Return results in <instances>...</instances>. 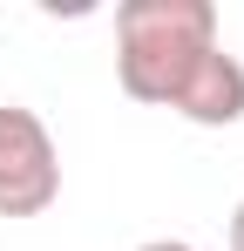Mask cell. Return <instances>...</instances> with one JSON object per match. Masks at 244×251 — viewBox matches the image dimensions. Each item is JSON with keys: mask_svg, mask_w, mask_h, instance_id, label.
<instances>
[{"mask_svg": "<svg viewBox=\"0 0 244 251\" xmlns=\"http://www.w3.org/2000/svg\"><path fill=\"white\" fill-rule=\"evenodd\" d=\"M210 48H217L210 0H122L116 7V82L129 102L170 109Z\"/></svg>", "mask_w": 244, "mask_h": 251, "instance_id": "obj_1", "label": "cell"}, {"mask_svg": "<svg viewBox=\"0 0 244 251\" xmlns=\"http://www.w3.org/2000/svg\"><path fill=\"white\" fill-rule=\"evenodd\" d=\"M61 197V150L34 109L0 102V217H41Z\"/></svg>", "mask_w": 244, "mask_h": 251, "instance_id": "obj_2", "label": "cell"}, {"mask_svg": "<svg viewBox=\"0 0 244 251\" xmlns=\"http://www.w3.org/2000/svg\"><path fill=\"white\" fill-rule=\"evenodd\" d=\"M170 116H183V123H197V129H231V123H244V61L217 41L197 68H190V82L176 88Z\"/></svg>", "mask_w": 244, "mask_h": 251, "instance_id": "obj_3", "label": "cell"}, {"mask_svg": "<svg viewBox=\"0 0 244 251\" xmlns=\"http://www.w3.org/2000/svg\"><path fill=\"white\" fill-rule=\"evenodd\" d=\"M231 251H244V197H238V210H231Z\"/></svg>", "mask_w": 244, "mask_h": 251, "instance_id": "obj_4", "label": "cell"}, {"mask_svg": "<svg viewBox=\"0 0 244 251\" xmlns=\"http://www.w3.org/2000/svg\"><path fill=\"white\" fill-rule=\"evenodd\" d=\"M136 251H197V245H183V238H149V245H136Z\"/></svg>", "mask_w": 244, "mask_h": 251, "instance_id": "obj_5", "label": "cell"}]
</instances>
